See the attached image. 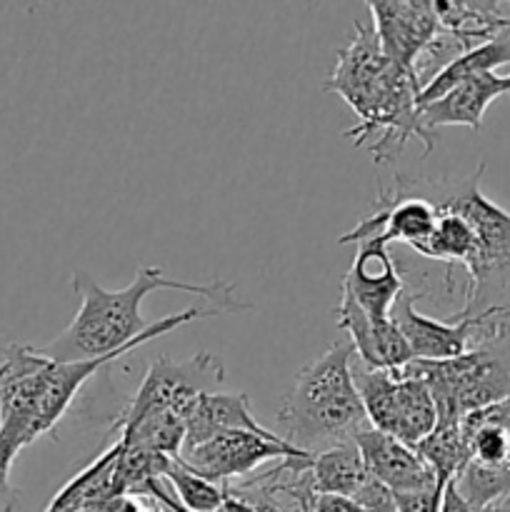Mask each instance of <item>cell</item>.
Masks as SVG:
<instances>
[{"label":"cell","mask_w":510,"mask_h":512,"mask_svg":"<svg viewBox=\"0 0 510 512\" xmlns=\"http://www.w3.org/2000/svg\"><path fill=\"white\" fill-rule=\"evenodd\" d=\"M423 295V290L413 293L405 288V293L395 300L390 310V320L408 340L413 360H453L468 353L483 335L485 315L455 313L448 320L428 318L415 310V300Z\"/></svg>","instance_id":"obj_8"},{"label":"cell","mask_w":510,"mask_h":512,"mask_svg":"<svg viewBox=\"0 0 510 512\" xmlns=\"http://www.w3.org/2000/svg\"><path fill=\"white\" fill-rule=\"evenodd\" d=\"M285 458H310V455L288 445L283 438H263L245 430H228L195 448L183 450L178 460L210 483L233 485L235 480L250 478L260 465L278 463Z\"/></svg>","instance_id":"obj_6"},{"label":"cell","mask_w":510,"mask_h":512,"mask_svg":"<svg viewBox=\"0 0 510 512\" xmlns=\"http://www.w3.org/2000/svg\"><path fill=\"white\" fill-rule=\"evenodd\" d=\"M445 485H433L428 490H415V493H393L395 512H440Z\"/></svg>","instance_id":"obj_21"},{"label":"cell","mask_w":510,"mask_h":512,"mask_svg":"<svg viewBox=\"0 0 510 512\" xmlns=\"http://www.w3.org/2000/svg\"><path fill=\"white\" fill-rule=\"evenodd\" d=\"M0 428H3V418H0Z\"/></svg>","instance_id":"obj_27"},{"label":"cell","mask_w":510,"mask_h":512,"mask_svg":"<svg viewBox=\"0 0 510 512\" xmlns=\"http://www.w3.org/2000/svg\"><path fill=\"white\" fill-rule=\"evenodd\" d=\"M225 380V365L213 353H195L188 360L158 358L148 365L143 383L135 390L133 400L125 405L120 418L110 428L115 433L123 425L133 423L148 410H170L188 420L190 410L200 395L218 393V385Z\"/></svg>","instance_id":"obj_4"},{"label":"cell","mask_w":510,"mask_h":512,"mask_svg":"<svg viewBox=\"0 0 510 512\" xmlns=\"http://www.w3.org/2000/svg\"><path fill=\"white\" fill-rule=\"evenodd\" d=\"M510 93V75L480 73L463 80L443 98L433 100L428 105H420V123L428 133L435 135V128L443 125H468L478 133L483 128V115L488 105L500 95Z\"/></svg>","instance_id":"obj_12"},{"label":"cell","mask_w":510,"mask_h":512,"mask_svg":"<svg viewBox=\"0 0 510 512\" xmlns=\"http://www.w3.org/2000/svg\"><path fill=\"white\" fill-rule=\"evenodd\" d=\"M163 480L168 483L173 498L190 512H218L225 500V485L200 478L193 470L185 468L178 458L170 460Z\"/></svg>","instance_id":"obj_19"},{"label":"cell","mask_w":510,"mask_h":512,"mask_svg":"<svg viewBox=\"0 0 510 512\" xmlns=\"http://www.w3.org/2000/svg\"><path fill=\"white\" fill-rule=\"evenodd\" d=\"M343 285L373 320H390L395 300L405 293V280L400 278L390 245L375 235L358 243V253Z\"/></svg>","instance_id":"obj_10"},{"label":"cell","mask_w":510,"mask_h":512,"mask_svg":"<svg viewBox=\"0 0 510 512\" xmlns=\"http://www.w3.org/2000/svg\"><path fill=\"white\" fill-rule=\"evenodd\" d=\"M228 430H245V433L263 435V438H278L275 430L263 428L250 415V400L245 393H205L200 395L185 420L183 450L195 448L213 435L228 433Z\"/></svg>","instance_id":"obj_13"},{"label":"cell","mask_w":510,"mask_h":512,"mask_svg":"<svg viewBox=\"0 0 510 512\" xmlns=\"http://www.w3.org/2000/svg\"><path fill=\"white\" fill-rule=\"evenodd\" d=\"M373 30L390 63L415 75L420 58L440 38L443 28L430 0H370ZM418 80V78H415Z\"/></svg>","instance_id":"obj_7"},{"label":"cell","mask_w":510,"mask_h":512,"mask_svg":"<svg viewBox=\"0 0 510 512\" xmlns=\"http://www.w3.org/2000/svg\"><path fill=\"white\" fill-rule=\"evenodd\" d=\"M485 160L468 178H413L393 175V195L423 198L438 213L460 215L473 228L478 240V255L465 275V305L458 313L478 315L490 308H510V213L485 198L480 178Z\"/></svg>","instance_id":"obj_2"},{"label":"cell","mask_w":510,"mask_h":512,"mask_svg":"<svg viewBox=\"0 0 510 512\" xmlns=\"http://www.w3.org/2000/svg\"><path fill=\"white\" fill-rule=\"evenodd\" d=\"M20 450L23 448L15 440L0 433V512H13L15 503H18V490L10 485V470H13Z\"/></svg>","instance_id":"obj_20"},{"label":"cell","mask_w":510,"mask_h":512,"mask_svg":"<svg viewBox=\"0 0 510 512\" xmlns=\"http://www.w3.org/2000/svg\"><path fill=\"white\" fill-rule=\"evenodd\" d=\"M440 512H473V510H470V505L463 500V495L458 493V488H455L453 480L445 485L443 503H440Z\"/></svg>","instance_id":"obj_24"},{"label":"cell","mask_w":510,"mask_h":512,"mask_svg":"<svg viewBox=\"0 0 510 512\" xmlns=\"http://www.w3.org/2000/svg\"><path fill=\"white\" fill-rule=\"evenodd\" d=\"M160 508H163V505H160ZM163 510H165V512H173V510H168V508H163Z\"/></svg>","instance_id":"obj_26"},{"label":"cell","mask_w":510,"mask_h":512,"mask_svg":"<svg viewBox=\"0 0 510 512\" xmlns=\"http://www.w3.org/2000/svg\"><path fill=\"white\" fill-rule=\"evenodd\" d=\"M405 75L410 73L390 63L383 53L375 30L355 23V38L335 53V68L325 80V90L340 95L363 123Z\"/></svg>","instance_id":"obj_5"},{"label":"cell","mask_w":510,"mask_h":512,"mask_svg":"<svg viewBox=\"0 0 510 512\" xmlns=\"http://www.w3.org/2000/svg\"><path fill=\"white\" fill-rule=\"evenodd\" d=\"M420 458L433 468L438 483L448 485L450 480H455V475L465 468L468 463V448H465L463 430H460V420H450L443 423L438 420V425L433 428V433L425 440H420L415 445Z\"/></svg>","instance_id":"obj_17"},{"label":"cell","mask_w":510,"mask_h":512,"mask_svg":"<svg viewBox=\"0 0 510 512\" xmlns=\"http://www.w3.org/2000/svg\"><path fill=\"white\" fill-rule=\"evenodd\" d=\"M478 512H510V498L498 500V503L488 505V508H483V510H478Z\"/></svg>","instance_id":"obj_25"},{"label":"cell","mask_w":510,"mask_h":512,"mask_svg":"<svg viewBox=\"0 0 510 512\" xmlns=\"http://www.w3.org/2000/svg\"><path fill=\"white\" fill-rule=\"evenodd\" d=\"M455 488L463 495L470 510L478 512L488 505L498 503V500L510 498V465L503 468H488V465H478L473 460L465 463V468L455 475Z\"/></svg>","instance_id":"obj_18"},{"label":"cell","mask_w":510,"mask_h":512,"mask_svg":"<svg viewBox=\"0 0 510 512\" xmlns=\"http://www.w3.org/2000/svg\"><path fill=\"white\" fill-rule=\"evenodd\" d=\"M73 290L80 295V308L68 328L50 343L38 345L40 353L55 363H80V360L103 358L138 340L153 323L143 318V300L160 290H175L205 300V305L220 313H240L253 305L240 303L233 295V285L223 280L213 283H185L168 278L160 268L140 265L133 283L123 290H105L85 270L70 278Z\"/></svg>","instance_id":"obj_1"},{"label":"cell","mask_w":510,"mask_h":512,"mask_svg":"<svg viewBox=\"0 0 510 512\" xmlns=\"http://www.w3.org/2000/svg\"><path fill=\"white\" fill-rule=\"evenodd\" d=\"M340 330H345L350 338V345L355 350V358L363 360L370 368L398 370L413 360L408 340L400 333L393 320H373L358 300L353 298L348 288H340V303L335 308Z\"/></svg>","instance_id":"obj_11"},{"label":"cell","mask_w":510,"mask_h":512,"mask_svg":"<svg viewBox=\"0 0 510 512\" xmlns=\"http://www.w3.org/2000/svg\"><path fill=\"white\" fill-rule=\"evenodd\" d=\"M398 378V398H395V418L390 435L415 448L438 425V408H435L433 395L423 380L410 378L400 368Z\"/></svg>","instance_id":"obj_16"},{"label":"cell","mask_w":510,"mask_h":512,"mask_svg":"<svg viewBox=\"0 0 510 512\" xmlns=\"http://www.w3.org/2000/svg\"><path fill=\"white\" fill-rule=\"evenodd\" d=\"M310 512H365L358 503L350 498H340V495H318Z\"/></svg>","instance_id":"obj_22"},{"label":"cell","mask_w":510,"mask_h":512,"mask_svg":"<svg viewBox=\"0 0 510 512\" xmlns=\"http://www.w3.org/2000/svg\"><path fill=\"white\" fill-rule=\"evenodd\" d=\"M510 63V28L500 30L495 38L485 40V43L475 45V48L465 50L458 58L450 60L438 75L430 78V83L420 90V105H428L433 100L443 98L448 90H453L455 85L463 83V80L473 78L480 73H495L498 65Z\"/></svg>","instance_id":"obj_14"},{"label":"cell","mask_w":510,"mask_h":512,"mask_svg":"<svg viewBox=\"0 0 510 512\" xmlns=\"http://www.w3.org/2000/svg\"><path fill=\"white\" fill-rule=\"evenodd\" d=\"M353 355L350 340L333 343L295 375L275 415L278 438L303 453L318 455L350 443L368 428V415L350 370Z\"/></svg>","instance_id":"obj_3"},{"label":"cell","mask_w":510,"mask_h":512,"mask_svg":"<svg viewBox=\"0 0 510 512\" xmlns=\"http://www.w3.org/2000/svg\"><path fill=\"white\" fill-rule=\"evenodd\" d=\"M353 440L368 473L390 493H415L438 485L433 468L420 458L418 450L405 445L395 435L368 425Z\"/></svg>","instance_id":"obj_9"},{"label":"cell","mask_w":510,"mask_h":512,"mask_svg":"<svg viewBox=\"0 0 510 512\" xmlns=\"http://www.w3.org/2000/svg\"><path fill=\"white\" fill-rule=\"evenodd\" d=\"M108 512H165V510L160 508L158 503L143 505L140 503V498H115L108 503Z\"/></svg>","instance_id":"obj_23"},{"label":"cell","mask_w":510,"mask_h":512,"mask_svg":"<svg viewBox=\"0 0 510 512\" xmlns=\"http://www.w3.org/2000/svg\"><path fill=\"white\" fill-rule=\"evenodd\" d=\"M370 478L373 475L365 468L355 440L313 455L310 463V483L315 495H340L353 500Z\"/></svg>","instance_id":"obj_15"}]
</instances>
